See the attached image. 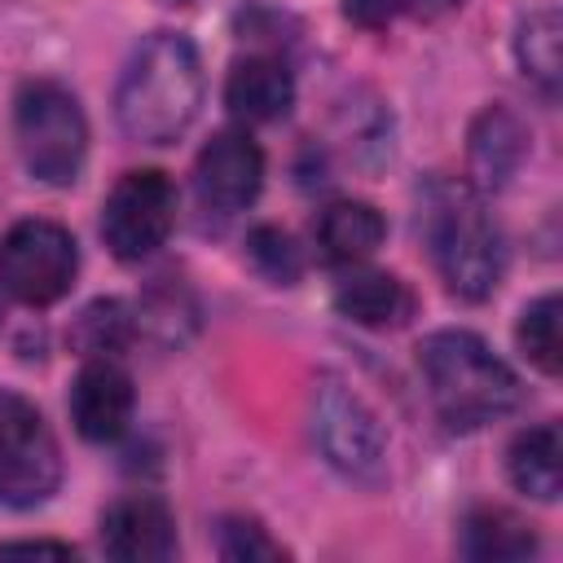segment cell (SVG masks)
I'll list each match as a JSON object with an SVG mask.
<instances>
[{
	"label": "cell",
	"mask_w": 563,
	"mask_h": 563,
	"mask_svg": "<svg viewBox=\"0 0 563 563\" xmlns=\"http://www.w3.org/2000/svg\"><path fill=\"white\" fill-rule=\"evenodd\" d=\"M418 229L427 255L449 286V295L466 303H484L506 277V238L471 180L427 176L418 189Z\"/></svg>",
	"instance_id": "6da1fadb"
},
{
	"label": "cell",
	"mask_w": 563,
	"mask_h": 563,
	"mask_svg": "<svg viewBox=\"0 0 563 563\" xmlns=\"http://www.w3.org/2000/svg\"><path fill=\"white\" fill-rule=\"evenodd\" d=\"M202 106V57L194 40L154 31L128 57L114 88V119L128 141L172 145L198 119Z\"/></svg>",
	"instance_id": "7a4b0ae2"
},
{
	"label": "cell",
	"mask_w": 563,
	"mask_h": 563,
	"mask_svg": "<svg viewBox=\"0 0 563 563\" xmlns=\"http://www.w3.org/2000/svg\"><path fill=\"white\" fill-rule=\"evenodd\" d=\"M418 369L427 396L444 427L475 431L523 405L519 374L475 334V330H435L418 343Z\"/></svg>",
	"instance_id": "3957f363"
},
{
	"label": "cell",
	"mask_w": 563,
	"mask_h": 563,
	"mask_svg": "<svg viewBox=\"0 0 563 563\" xmlns=\"http://www.w3.org/2000/svg\"><path fill=\"white\" fill-rule=\"evenodd\" d=\"M13 136L26 172L44 185H75L88 158V119L79 97L53 79H31L13 101Z\"/></svg>",
	"instance_id": "277c9868"
},
{
	"label": "cell",
	"mask_w": 563,
	"mask_h": 563,
	"mask_svg": "<svg viewBox=\"0 0 563 563\" xmlns=\"http://www.w3.org/2000/svg\"><path fill=\"white\" fill-rule=\"evenodd\" d=\"M308 422L312 440L343 479L378 488L387 479V431L378 413L352 391L339 374H317L312 396H308Z\"/></svg>",
	"instance_id": "5b68a950"
},
{
	"label": "cell",
	"mask_w": 563,
	"mask_h": 563,
	"mask_svg": "<svg viewBox=\"0 0 563 563\" xmlns=\"http://www.w3.org/2000/svg\"><path fill=\"white\" fill-rule=\"evenodd\" d=\"M57 484H62L57 435L26 396L0 387V506L31 510L48 501Z\"/></svg>",
	"instance_id": "8992f818"
},
{
	"label": "cell",
	"mask_w": 563,
	"mask_h": 563,
	"mask_svg": "<svg viewBox=\"0 0 563 563\" xmlns=\"http://www.w3.org/2000/svg\"><path fill=\"white\" fill-rule=\"evenodd\" d=\"M75 273L79 246L53 220H18L0 242V286L26 308L57 303L75 286Z\"/></svg>",
	"instance_id": "52a82bcc"
},
{
	"label": "cell",
	"mask_w": 563,
	"mask_h": 563,
	"mask_svg": "<svg viewBox=\"0 0 563 563\" xmlns=\"http://www.w3.org/2000/svg\"><path fill=\"white\" fill-rule=\"evenodd\" d=\"M176 224V189L158 167H136L114 180L101 202V238L114 260H150Z\"/></svg>",
	"instance_id": "ba28073f"
},
{
	"label": "cell",
	"mask_w": 563,
	"mask_h": 563,
	"mask_svg": "<svg viewBox=\"0 0 563 563\" xmlns=\"http://www.w3.org/2000/svg\"><path fill=\"white\" fill-rule=\"evenodd\" d=\"M260 185H264V150L242 128H224L202 145L194 163V194L207 211L238 216L260 198Z\"/></svg>",
	"instance_id": "9c48e42d"
},
{
	"label": "cell",
	"mask_w": 563,
	"mask_h": 563,
	"mask_svg": "<svg viewBox=\"0 0 563 563\" xmlns=\"http://www.w3.org/2000/svg\"><path fill=\"white\" fill-rule=\"evenodd\" d=\"M70 422L88 444H110L128 431L132 409H136V387L128 369L114 356L84 361V369L70 383Z\"/></svg>",
	"instance_id": "30bf717a"
},
{
	"label": "cell",
	"mask_w": 563,
	"mask_h": 563,
	"mask_svg": "<svg viewBox=\"0 0 563 563\" xmlns=\"http://www.w3.org/2000/svg\"><path fill=\"white\" fill-rule=\"evenodd\" d=\"M101 550L123 563H163L176 554V519L163 497L132 493L101 515Z\"/></svg>",
	"instance_id": "8fae6325"
},
{
	"label": "cell",
	"mask_w": 563,
	"mask_h": 563,
	"mask_svg": "<svg viewBox=\"0 0 563 563\" xmlns=\"http://www.w3.org/2000/svg\"><path fill=\"white\" fill-rule=\"evenodd\" d=\"M532 150V136L523 128V119L506 106H484L471 123V136H466V158H471V185L479 194H497L506 189L523 158Z\"/></svg>",
	"instance_id": "7c38bea8"
},
{
	"label": "cell",
	"mask_w": 563,
	"mask_h": 563,
	"mask_svg": "<svg viewBox=\"0 0 563 563\" xmlns=\"http://www.w3.org/2000/svg\"><path fill=\"white\" fill-rule=\"evenodd\" d=\"M224 106L242 123H273L295 106V75L277 53H246L224 75Z\"/></svg>",
	"instance_id": "4fadbf2b"
},
{
	"label": "cell",
	"mask_w": 563,
	"mask_h": 563,
	"mask_svg": "<svg viewBox=\"0 0 563 563\" xmlns=\"http://www.w3.org/2000/svg\"><path fill=\"white\" fill-rule=\"evenodd\" d=\"M334 308L339 317H347L352 325L365 330H396L413 317V290L383 268H356L334 286Z\"/></svg>",
	"instance_id": "5bb4252c"
},
{
	"label": "cell",
	"mask_w": 563,
	"mask_h": 563,
	"mask_svg": "<svg viewBox=\"0 0 563 563\" xmlns=\"http://www.w3.org/2000/svg\"><path fill=\"white\" fill-rule=\"evenodd\" d=\"M387 238V220L374 202H361V198H339L330 202L321 216H317V246L330 264H361L369 260Z\"/></svg>",
	"instance_id": "9a60e30c"
},
{
	"label": "cell",
	"mask_w": 563,
	"mask_h": 563,
	"mask_svg": "<svg viewBox=\"0 0 563 563\" xmlns=\"http://www.w3.org/2000/svg\"><path fill=\"white\" fill-rule=\"evenodd\" d=\"M563 440H559V422H537L523 427L510 449H506V475L519 493L537 497V501H554L563 488Z\"/></svg>",
	"instance_id": "2e32d148"
},
{
	"label": "cell",
	"mask_w": 563,
	"mask_h": 563,
	"mask_svg": "<svg viewBox=\"0 0 563 563\" xmlns=\"http://www.w3.org/2000/svg\"><path fill=\"white\" fill-rule=\"evenodd\" d=\"M559 40H563V22H559V9H550V4L528 9L515 26V62H519L523 79L550 101L559 97V79H563Z\"/></svg>",
	"instance_id": "e0dca14e"
},
{
	"label": "cell",
	"mask_w": 563,
	"mask_h": 563,
	"mask_svg": "<svg viewBox=\"0 0 563 563\" xmlns=\"http://www.w3.org/2000/svg\"><path fill=\"white\" fill-rule=\"evenodd\" d=\"M462 554L466 559H493V563H510V559H528L537 554V532L532 523H523L519 515L501 510V506H475L462 519Z\"/></svg>",
	"instance_id": "ac0fdd59"
},
{
	"label": "cell",
	"mask_w": 563,
	"mask_h": 563,
	"mask_svg": "<svg viewBox=\"0 0 563 563\" xmlns=\"http://www.w3.org/2000/svg\"><path fill=\"white\" fill-rule=\"evenodd\" d=\"M132 312H128V303L123 299H92L79 317H75V325H70V347L75 352H84L88 361H97V356H119L128 343H132Z\"/></svg>",
	"instance_id": "d6986e66"
},
{
	"label": "cell",
	"mask_w": 563,
	"mask_h": 563,
	"mask_svg": "<svg viewBox=\"0 0 563 563\" xmlns=\"http://www.w3.org/2000/svg\"><path fill=\"white\" fill-rule=\"evenodd\" d=\"M515 343H519V352H523V361L532 365V369H541L545 378H554L559 374V295L550 290V295H537L523 312H519V325H515Z\"/></svg>",
	"instance_id": "ffe728a7"
},
{
	"label": "cell",
	"mask_w": 563,
	"mask_h": 563,
	"mask_svg": "<svg viewBox=\"0 0 563 563\" xmlns=\"http://www.w3.org/2000/svg\"><path fill=\"white\" fill-rule=\"evenodd\" d=\"M246 260H251V268H255L264 282H273V286H295L299 273H303V251H299L295 238H290L286 229H277V224L251 229V238H246Z\"/></svg>",
	"instance_id": "44dd1931"
},
{
	"label": "cell",
	"mask_w": 563,
	"mask_h": 563,
	"mask_svg": "<svg viewBox=\"0 0 563 563\" xmlns=\"http://www.w3.org/2000/svg\"><path fill=\"white\" fill-rule=\"evenodd\" d=\"M216 554L229 559V563H255V559H286V545L273 541L260 519L229 515L216 528Z\"/></svg>",
	"instance_id": "7402d4cb"
},
{
	"label": "cell",
	"mask_w": 563,
	"mask_h": 563,
	"mask_svg": "<svg viewBox=\"0 0 563 563\" xmlns=\"http://www.w3.org/2000/svg\"><path fill=\"white\" fill-rule=\"evenodd\" d=\"M462 9V0H343V18L365 31H387L396 18H440Z\"/></svg>",
	"instance_id": "603a6c76"
},
{
	"label": "cell",
	"mask_w": 563,
	"mask_h": 563,
	"mask_svg": "<svg viewBox=\"0 0 563 563\" xmlns=\"http://www.w3.org/2000/svg\"><path fill=\"white\" fill-rule=\"evenodd\" d=\"M0 554H53V559H70L75 550L62 541H4Z\"/></svg>",
	"instance_id": "cb8c5ba5"
},
{
	"label": "cell",
	"mask_w": 563,
	"mask_h": 563,
	"mask_svg": "<svg viewBox=\"0 0 563 563\" xmlns=\"http://www.w3.org/2000/svg\"><path fill=\"white\" fill-rule=\"evenodd\" d=\"M172 4H185V0H172Z\"/></svg>",
	"instance_id": "d4e9b609"
}]
</instances>
